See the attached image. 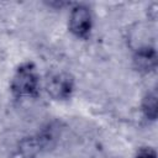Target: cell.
I'll use <instances>...</instances> for the list:
<instances>
[{"instance_id": "cell-5", "label": "cell", "mask_w": 158, "mask_h": 158, "mask_svg": "<svg viewBox=\"0 0 158 158\" xmlns=\"http://www.w3.org/2000/svg\"><path fill=\"white\" fill-rule=\"evenodd\" d=\"M133 63L136 69L139 72L149 73L151 70H154L157 65V54L154 47L135 51Z\"/></svg>"}, {"instance_id": "cell-1", "label": "cell", "mask_w": 158, "mask_h": 158, "mask_svg": "<svg viewBox=\"0 0 158 158\" xmlns=\"http://www.w3.org/2000/svg\"><path fill=\"white\" fill-rule=\"evenodd\" d=\"M40 74L32 62L20 64L10 80V90L17 99L36 98L40 93Z\"/></svg>"}, {"instance_id": "cell-3", "label": "cell", "mask_w": 158, "mask_h": 158, "mask_svg": "<svg viewBox=\"0 0 158 158\" xmlns=\"http://www.w3.org/2000/svg\"><path fill=\"white\" fill-rule=\"evenodd\" d=\"M44 90L53 100H68L74 91V79L64 72L53 73L46 79Z\"/></svg>"}, {"instance_id": "cell-7", "label": "cell", "mask_w": 158, "mask_h": 158, "mask_svg": "<svg viewBox=\"0 0 158 158\" xmlns=\"http://www.w3.org/2000/svg\"><path fill=\"white\" fill-rule=\"evenodd\" d=\"M135 158H157L156 151L151 147H143L141 149H138V152L136 153Z\"/></svg>"}, {"instance_id": "cell-6", "label": "cell", "mask_w": 158, "mask_h": 158, "mask_svg": "<svg viewBox=\"0 0 158 158\" xmlns=\"http://www.w3.org/2000/svg\"><path fill=\"white\" fill-rule=\"evenodd\" d=\"M141 110L147 120L156 121L158 115V96L156 90L149 91L144 95L141 104Z\"/></svg>"}, {"instance_id": "cell-2", "label": "cell", "mask_w": 158, "mask_h": 158, "mask_svg": "<svg viewBox=\"0 0 158 158\" xmlns=\"http://www.w3.org/2000/svg\"><path fill=\"white\" fill-rule=\"evenodd\" d=\"M68 28L78 38H88L93 28V14L85 4H74L68 17Z\"/></svg>"}, {"instance_id": "cell-4", "label": "cell", "mask_w": 158, "mask_h": 158, "mask_svg": "<svg viewBox=\"0 0 158 158\" xmlns=\"http://www.w3.org/2000/svg\"><path fill=\"white\" fill-rule=\"evenodd\" d=\"M46 147L47 143L41 133L37 136H30L19 142V146L11 158H36L37 154Z\"/></svg>"}]
</instances>
